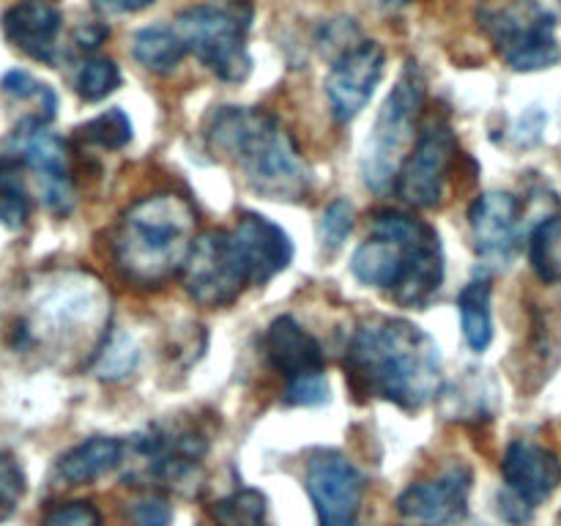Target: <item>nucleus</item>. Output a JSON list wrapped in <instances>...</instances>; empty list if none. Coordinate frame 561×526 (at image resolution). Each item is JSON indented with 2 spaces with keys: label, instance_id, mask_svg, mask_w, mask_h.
<instances>
[{
  "label": "nucleus",
  "instance_id": "20e7f679",
  "mask_svg": "<svg viewBox=\"0 0 561 526\" xmlns=\"http://www.w3.org/2000/svg\"><path fill=\"white\" fill-rule=\"evenodd\" d=\"M206 142L268 201L301 203L312 192V170L299 142L266 110L219 107L208 118Z\"/></svg>",
  "mask_w": 561,
  "mask_h": 526
},
{
  "label": "nucleus",
  "instance_id": "6ab92c4d",
  "mask_svg": "<svg viewBox=\"0 0 561 526\" xmlns=\"http://www.w3.org/2000/svg\"><path fill=\"white\" fill-rule=\"evenodd\" d=\"M126 442L115 436H93L64 453L55 464V477L66 485H88L124 466Z\"/></svg>",
  "mask_w": 561,
  "mask_h": 526
},
{
  "label": "nucleus",
  "instance_id": "7ed1b4c3",
  "mask_svg": "<svg viewBox=\"0 0 561 526\" xmlns=\"http://www.w3.org/2000/svg\"><path fill=\"white\" fill-rule=\"evenodd\" d=\"M195 241V206L179 192H157L121 214L110 230V261L131 288L157 290L184 274Z\"/></svg>",
  "mask_w": 561,
  "mask_h": 526
},
{
  "label": "nucleus",
  "instance_id": "f3484780",
  "mask_svg": "<svg viewBox=\"0 0 561 526\" xmlns=\"http://www.w3.org/2000/svg\"><path fill=\"white\" fill-rule=\"evenodd\" d=\"M230 233H233L244 261L250 263L252 283L255 285H266L268 279L285 272L290 261H294V241H290V236L277 222L263 217V214H239Z\"/></svg>",
  "mask_w": 561,
  "mask_h": 526
},
{
  "label": "nucleus",
  "instance_id": "aec40b11",
  "mask_svg": "<svg viewBox=\"0 0 561 526\" xmlns=\"http://www.w3.org/2000/svg\"><path fill=\"white\" fill-rule=\"evenodd\" d=\"M460 329L471 351L482 354L493 343V310H491V279L477 277L458 296Z\"/></svg>",
  "mask_w": 561,
  "mask_h": 526
},
{
  "label": "nucleus",
  "instance_id": "f03ea898",
  "mask_svg": "<svg viewBox=\"0 0 561 526\" xmlns=\"http://www.w3.org/2000/svg\"><path fill=\"white\" fill-rule=\"evenodd\" d=\"M351 272L400 307H427L444 283L442 236L414 214L378 208L370 214V236L351 258Z\"/></svg>",
  "mask_w": 561,
  "mask_h": 526
},
{
  "label": "nucleus",
  "instance_id": "412c9836",
  "mask_svg": "<svg viewBox=\"0 0 561 526\" xmlns=\"http://www.w3.org/2000/svg\"><path fill=\"white\" fill-rule=\"evenodd\" d=\"M131 53H135L137 64H142L146 69L157 71V75H168L184 60L186 44L181 42L175 27L151 25L137 33L135 42H131Z\"/></svg>",
  "mask_w": 561,
  "mask_h": 526
},
{
  "label": "nucleus",
  "instance_id": "2eb2a0df",
  "mask_svg": "<svg viewBox=\"0 0 561 526\" xmlns=\"http://www.w3.org/2000/svg\"><path fill=\"white\" fill-rule=\"evenodd\" d=\"M471 469L455 464L431 480L411 482L398 496V513L416 526H449L466 513L471 493Z\"/></svg>",
  "mask_w": 561,
  "mask_h": 526
},
{
  "label": "nucleus",
  "instance_id": "c756f323",
  "mask_svg": "<svg viewBox=\"0 0 561 526\" xmlns=\"http://www.w3.org/2000/svg\"><path fill=\"white\" fill-rule=\"evenodd\" d=\"M3 91L11 93V96H16V99H36L38 107H42V113H44V121L53 118L55 107H58L53 88H47L44 82H38L36 77H31L27 71H9V75L3 77Z\"/></svg>",
  "mask_w": 561,
  "mask_h": 526
},
{
  "label": "nucleus",
  "instance_id": "f8f14e48",
  "mask_svg": "<svg viewBox=\"0 0 561 526\" xmlns=\"http://www.w3.org/2000/svg\"><path fill=\"white\" fill-rule=\"evenodd\" d=\"M305 485L316 507L318 526H356L365 499V477L343 453L323 449L312 455Z\"/></svg>",
  "mask_w": 561,
  "mask_h": 526
},
{
  "label": "nucleus",
  "instance_id": "c85d7f7f",
  "mask_svg": "<svg viewBox=\"0 0 561 526\" xmlns=\"http://www.w3.org/2000/svg\"><path fill=\"white\" fill-rule=\"evenodd\" d=\"M42 526H102V513L96 504L85 499L58 502L44 510Z\"/></svg>",
  "mask_w": 561,
  "mask_h": 526
},
{
  "label": "nucleus",
  "instance_id": "a211bd4d",
  "mask_svg": "<svg viewBox=\"0 0 561 526\" xmlns=\"http://www.w3.org/2000/svg\"><path fill=\"white\" fill-rule=\"evenodd\" d=\"M64 16L47 0H22L3 14V33L20 53L38 64H55Z\"/></svg>",
  "mask_w": 561,
  "mask_h": 526
},
{
  "label": "nucleus",
  "instance_id": "0eeeda50",
  "mask_svg": "<svg viewBox=\"0 0 561 526\" xmlns=\"http://www.w3.org/2000/svg\"><path fill=\"white\" fill-rule=\"evenodd\" d=\"M480 22L510 69L540 71L559 60L557 16L537 0H513L502 9L482 11Z\"/></svg>",
  "mask_w": 561,
  "mask_h": 526
},
{
  "label": "nucleus",
  "instance_id": "dca6fc26",
  "mask_svg": "<svg viewBox=\"0 0 561 526\" xmlns=\"http://www.w3.org/2000/svg\"><path fill=\"white\" fill-rule=\"evenodd\" d=\"M502 477L510 496L535 510L561 485V458L542 444L518 438L504 449Z\"/></svg>",
  "mask_w": 561,
  "mask_h": 526
},
{
  "label": "nucleus",
  "instance_id": "2f4dec72",
  "mask_svg": "<svg viewBox=\"0 0 561 526\" xmlns=\"http://www.w3.org/2000/svg\"><path fill=\"white\" fill-rule=\"evenodd\" d=\"M107 36H110V27H104L102 22H85V25L77 27L75 42L77 47L82 49H96Z\"/></svg>",
  "mask_w": 561,
  "mask_h": 526
},
{
  "label": "nucleus",
  "instance_id": "9d476101",
  "mask_svg": "<svg viewBox=\"0 0 561 526\" xmlns=\"http://www.w3.org/2000/svg\"><path fill=\"white\" fill-rule=\"evenodd\" d=\"M458 153V137H455L453 126L436 115L427 118L400 168L398 181H394L398 195L414 208L442 206Z\"/></svg>",
  "mask_w": 561,
  "mask_h": 526
},
{
  "label": "nucleus",
  "instance_id": "f257e3e1",
  "mask_svg": "<svg viewBox=\"0 0 561 526\" xmlns=\"http://www.w3.org/2000/svg\"><path fill=\"white\" fill-rule=\"evenodd\" d=\"M343 370L356 398L387 400L403 411L425 409L442 392L438 343L405 318L362 321L345 348Z\"/></svg>",
  "mask_w": 561,
  "mask_h": 526
},
{
  "label": "nucleus",
  "instance_id": "39448f33",
  "mask_svg": "<svg viewBox=\"0 0 561 526\" xmlns=\"http://www.w3.org/2000/svg\"><path fill=\"white\" fill-rule=\"evenodd\" d=\"M252 16L255 11L250 0H208L181 11L173 27L186 44V53L195 55L219 80L241 82L252 69L247 53Z\"/></svg>",
  "mask_w": 561,
  "mask_h": 526
},
{
  "label": "nucleus",
  "instance_id": "9b49d317",
  "mask_svg": "<svg viewBox=\"0 0 561 526\" xmlns=\"http://www.w3.org/2000/svg\"><path fill=\"white\" fill-rule=\"evenodd\" d=\"M16 159L38 175L44 203L53 214L66 217L75 208V179L69 170V151L44 118H25L11 137Z\"/></svg>",
  "mask_w": 561,
  "mask_h": 526
},
{
  "label": "nucleus",
  "instance_id": "72a5a7b5",
  "mask_svg": "<svg viewBox=\"0 0 561 526\" xmlns=\"http://www.w3.org/2000/svg\"><path fill=\"white\" fill-rule=\"evenodd\" d=\"M559 526H561V515H559Z\"/></svg>",
  "mask_w": 561,
  "mask_h": 526
},
{
  "label": "nucleus",
  "instance_id": "cd10ccee",
  "mask_svg": "<svg viewBox=\"0 0 561 526\" xmlns=\"http://www.w3.org/2000/svg\"><path fill=\"white\" fill-rule=\"evenodd\" d=\"M25 471L11 453H0V524L9 521L25 496Z\"/></svg>",
  "mask_w": 561,
  "mask_h": 526
},
{
  "label": "nucleus",
  "instance_id": "5701e85b",
  "mask_svg": "<svg viewBox=\"0 0 561 526\" xmlns=\"http://www.w3.org/2000/svg\"><path fill=\"white\" fill-rule=\"evenodd\" d=\"M31 217V197L22 181V162L16 157H0V222L22 230Z\"/></svg>",
  "mask_w": 561,
  "mask_h": 526
},
{
  "label": "nucleus",
  "instance_id": "393cba45",
  "mask_svg": "<svg viewBox=\"0 0 561 526\" xmlns=\"http://www.w3.org/2000/svg\"><path fill=\"white\" fill-rule=\"evenodd\" d=\"M77 137H80L82 142H88V146L118 151V148H124L126 142L131 140V121L121 107L104 110L102 115H96V118L88 121L85 126H80V129H77Z\"/></svg>",
  "mask_w": 561,
  "mask_h": 526
},
{
  "label": "nucleus",
  "instance_id": "b1692460",
  "mask_svg": "<svg viewBox=\"0 0 561 526\" xmlns=\"http://www.w3.org/2000/svg\"><path fill=\"white\" fill-rule=\"evenodd\" d=\"M211 518L217 526H272L268 499L255 488H244L214 502Z\"/></svg>",
  "mask_w": 561,
  "mask_h": 526
},
{
  "label": "nucleus",
  "instance_id": "7c9ffc66",
  "mask_svg": "<svg viewBox=\"0 0 561 526\" xmlns=\"http://www.w3.org/2000/svg\"><path fill=\"white\" fill-rule=\"evenodd\" d=\"M131 521L135 526H170V518H173V510H170L168 499L162 496H146L140 502L131 504Z\"/></svg>",
  "mask_w": 561,
  "mask_h": 526
},
{
  "label": "nucleus",
  "instance_id": "a878e982",
  "mask_svg": "<svg viewBox=\"0 0 561 526\" xmlns=\"http://www.w3.org/2000/svg\"><path fill=\"white\" fill-rule=\"evenodd\" d=\"M121 85V69L110 58H88L77 69L75 91L85 102H102Z\"/></svg>",
  "mask_w": 561,
  "mask_h": 526
},
{
  "label": "nucleus",
  "instance_id": "6e6552de",
  "mask_svg": "<svg viewBox=\"0 0 561 526\" xmlns=\"http://www.w3.org/2000/svg\"><path fill=\"white\" fill-rule=\"evenodd\" d=\"M266 356L285 378V403L321 405L329 400L327 356L321 343L296 318L279 316L266 329Z\"/></svg>",
  "mask_w": 561,
  "mask_h": 526
},
{
  "label": "nucleus",
  "instance_id": "423d86ee",
  "mask_svg": "<svg viewBox=\"0 0 561 526\" xmlns=\"http://www.w3.org/2000/svg\"><path fill=\"white\" fill-rule=\"evenodd\" d=\"M422 107H425V80L416 64H405L392 93L381 104V113L362 153V179L373 192H387L398 181L400 168L409 157L405 151L414 146V135H420L416 126H420Z\"/></svg>",
  "mask_w": 561,
  "mask_h": 526
},
{
  "label": "nucleus",
  "instance_id": "ddd939ff",
  "mask_svg": "<svg viewBox=\"0 0 561 526\" xmlns=\"http://www.w3.org/2000/svg\"><path fill=\"white\" fill-rule=\"evenodd\" d=\"M387 55L381 44L359 42L340 55L327 77V99L337 124H351L376 93Z\"/></svg>",
  "mask_w": 561,
  "mask_h": 526
},
{
  "label": "nucleus",
  "instance_id": "473e14b6",
  "mask_svg": "<svg viewBox=\"0 0 561 526\" xmlns=\"http://www.w3.org/2000/svg\"><path fill=\"white\" fill-rule=\"evenodd\" d=\"M157 0H93V9L102 14H135V11L148 9Z\"/></svg>",
  "mask_w": 561,
  "mask_h": 526
},
{
  "label": "nucleus",
  "instance_id": "4be33fe9",
  "mask_svg": "<svg viewBox=\"0 0 561 526\" xmlns=\"http://www.w3.org/2000/svg\"><path fill=\"white\" fill-rule=\"evenodd\" d=\"M529 261L537 277L546 285L561 283V217L537 222L529 233Z\"/></svg>",
  "mask_w": 561,
  "mask_h": 526
},
{
  "label": "nucleus",
  "instance_id": "bb28decb",
  "mask_svg": "<svg viewBox=\"0 0 561 526\" xmlns=\"http://www.w3.org/2000/svg\"><path fill=\"white\" fill-rule=\"evenodd\" d=\"M354 230V206H351L345 197L329 203L321 214V222H318V239L327 252H337L343 247V241L348 239V233Z\"/></svg>",
  "mask_w": 561,
  "mask_h": 526
},
{
  "label": "nucleus",
  "instance_id": "1a4fd4ad",
  "mask_svg": "<svg viewBox=\"0 0 561 526\" xmlns=\"http://www.w3.org/2000/svg\"><path fill=\"white\" fill-rule=\"evenodd\" d=\"M181 279L190 299L201 307H228L244 294L247 285H255L250 263L241 255L233 233L225 228L197 236Z\"/></svg>",
  "mask_w": 561,
  "mask_h": 526
},
{
  "label": "nucleus",
  "instance_id": "4468645a",
  "mask_svg": "<svg viewBox=\"0 0 561 526\" xmlns=\"http://www.w3.org/2000/svg\"><path fill=\"white\" fill-rule=\"evenodd\" d=\"M526 208L513 192H482L469 208V228L480 258L507 266L524 236Z\"/></svg>",
  "mask_w": 561,
  "mask_h": 526
}]
</instances>
